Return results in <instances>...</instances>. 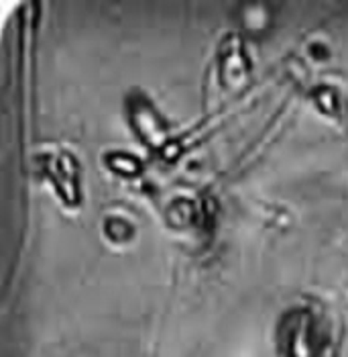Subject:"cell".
I'll return each mask as SVG.
<instances>
[{
  "mask_svg": "<svg viewBox=\"0 0 348 357\" xmlns=\"http://www.w3.org/2000/svg\"><path fill=\"white\" fill-rule=\"evenodd\" d=\"M330 335L324 321L310 310H297L292 323L281 327L279 347L285 357H322L326 354Z\"/></svg>",
  "mask_w": 348,
  "mask_h": 357,
  "instance_id": "1",
  "label": "cell"
}]
</instances>
